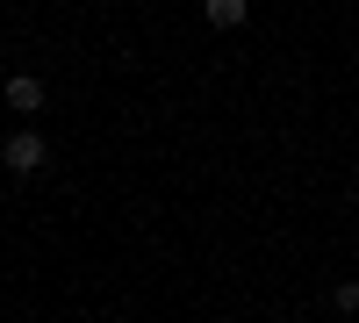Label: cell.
<instances>
[{
    "label": "cell",
    "mask_w": 359,
    "mask_h": 323,
    "mask_svg": "<svg viewBox=\"0 0 359 323\" xmlns=\"http://www.w3.org/2000/svg\"><path fill=\"white\" fill-rule=\"evenodd\" d=\"M43 158H50V144H43L36 130H15L8 144H0V165H8V172H36Z\"/></svg>",
    "instance_id": "cell-1"
},
{
    "label": "cell",
    "mask_w": 359,
    "mask_h": 323,
    "mask_svg": "<svg viewBox=\"0 0 359 323\" xmlns=\"http://www.w3.org/2000/svg\"><path fill=\"white\" fill-rule=\"evenodd\" d=\"M0 101H8L15 115H36V108H43V79H36V72H15L8 86H0Z\"/></svg>",
    "instance_id": "cell-2"
},
{
    "label": "cell",
    "mask_w": 359,
    "mask_h": 323,
    "mask_svg": "<svg viewBox=\"0 0 359 323\" xmlns=\"http://www.w3.org/2000/svg\"><path fill=\"white\" fill-rule=\"evenodd\" d=\"M201 22L208 29H245L252 22V0H201Z\"/></svg>",
    "instance_id": "cell-3"
},
{
    "label": "cell",
    "mask_w": 359,
    "mask_h": 323,
    "mask_svg": "<svg viewBox=\"0 0 359 323\" xmlns=\"http://www.w3.org/2000/svg\"><path fill=\"white\" fill-rule=\"evenodd\" d=\"M331 309H338V316H359V280H345V287H338Z\"/></svg>",
    "instance_id": "cell-4"
}]
</instances>
